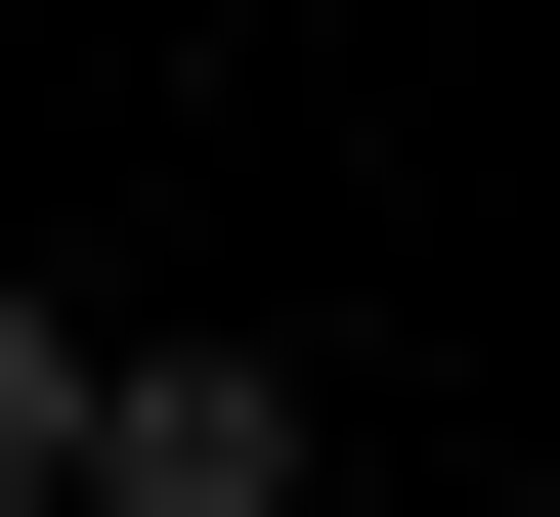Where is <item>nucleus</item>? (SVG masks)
Wrapping results in <instances>:
<instances>
[{
    "mask_svg": "<svg viewBox=\"0 0 560 517\" xmlns=\"http://www.w3.org/2000/svg\"><path fill=\"white\" fill-rule=\"evenodd\" d=\"M86 517H302V388L259 345H86Z\"/></svg>",
    "mask_w": 560,
    "mask_h": 517,
    "instance_id": "f257e3e1",
    "label": "nucleus"
},
{
    "mask_svg": "<svg viewBox=\"0 0 560 517\" xmlns=\"http://www.w3.org/2000/svg\"><path fill=\"white\" fill-rule=\"evenodd\" d=\"M0 517H86V302H0Z\"/></svg>",
    "mask_w": 560,
    "mask_h": 517,
    "instance_id": "f03ea898",
    "label": "nucleus"
}]
</instances>
